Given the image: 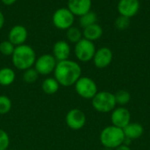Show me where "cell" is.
<instances>
[{
    "instance_id": "obj_18",
    "label": "cell",
    "mask_w": 150,
    "mask_h": 150,
    "mask_svg": "<svg viewBox=\"0 0 150 150\" xmlns=\"http://www.w3.org/2000/svg\"><path fill=\"white\" fill-rule=\"evenodd\" d=\"M16 78V73L10 67H3L0 69V86L8 87L11 85Z\"/></svg>"
},
{
    "instance_id": "obj_10",
    "label": "cell",
    "mask_w": 150,
    "mask_h": 150,
    "mask_svg": "<svg viewBox=\"0 0 150 150\" xmlns=\"http://www.w3.org/2000/svg\"><path fill=\"white\" fill-rule=\"evenodd\" d=\"M111 121L112 126L123 129L131 123V113L127 108H115L111 115Z\"/></svg>"
},
{
    "instance_id": "obj_9",
    "label": "cell",
    "mask_w": 150,
    "mask_h": 150,
    "mask_svg": "<svg viewBox=\"0 0 150 150\" xmlns=\"http://www.w3.org/2000/svg\"><path fill=\"white\" fill-rule=\"evenodd\" d=\"M66 124L71 130H80L86 124V116L84 112L79 109H72L66 115Z\"/></svg>"
},
{
    "instance_id": "obj_22",
    "label": "cell",
    "mask_w": 150,
    "mask_h": 150,
    "mask_svg": "<svg viewBox=\"0 0 150 150\" xmlns=\"http://www.w3.org/2000/svg\"><path fill=\"white\" fill-rule=\"evenodd\" d=\"M114 95H115L116 103L120 105H126L131 100V95L127 90H124V89L119 90L116 94H114Z\"/></svg>"
},
{
    "instance_id": "obj_11",
    "label": "cell",
    "mask_w": 150,
    "mask_h": 150,
    "mask_svg": "<svg viewBox=\"0 0 150 150\" xmlns=\"http://www.w3.org/2000/svg\"><path fill=\"white\" fill-rule=\"evenodd\" d=\"M112 57V51L107 47H102L96 50L92 60L97 68L104 69L111 65Z\"/></svg>"
},
{
    "instance_id": "obj_20",
    "label": "cell",
    "mask_w": 150,
    "mask_h": 150,
    "mask_svg": "<svg viewBox=\"0 0 150 150\" xmlns=\"http://www.w3.org/2000/svg\"><path fill=\"white\" fill-rule=\"evenodd\" d=\"M97 19H98V18H97L96 13L90 11L89 12H87L80 17L79 24L83 28H85L89 26H91V25L97 23Z\"/></svg>"
},
{
    "instance_id": "obj_4",
    "label": "cell",
    "mask_w": 150,
    "mask_h": 150,
    "mask_svg": "<svg viewBox=\"0 0 150 150\" xmlns=\"http://www.w3.org/2000/svg\"><path fill=\"white\" fill-rule=\"evenodd\" d=\"M91 104L97 111L107 113L113 111L117 103L114 94L108 91H100L91 99Z\"/></svg>"
},
{
    "instance_id": "obj_21",
    "label": "cell",
    "mask_w": 150,
    "mask_h": 150,
    "mask_svg": "<svg viewBox=\"0 0 150 150\" xmlns=\"http://www.w3.org/2000/svg\"><path fill=\"white\" fill-rule=\"evenodd\" d=\"M67 39L72 43H77L81 39H83V32L76 27H71L67 30L66 33Z\"/></svg>"
},
{
    "instance_id": "obj_28",
    "label": "cell",
    "mask_w": 150,
    "mask_h": 150,
    "mask_svg": "<svg viewBox=\"0 0 150 150\" xmlns=\"http://www.w3.org/2000/svg\"><path fill=\"white\" fill-rule=\"evenodd\" d=\"M4 4H5V5H11V4H13L17 0H0Z\"/></svg>"
},
{
    "instance_id": "obj_1",
    "label": "cell",
    "mask_w": 150,
    "mask_h": 150,
    "mask_svg": "<svg viewBox=\"0 0 150 150\" xmlns=\"http://www.w3.org/2000/svg\"><path fill=\"white\" fill-rule=\"evenodd\" d=\"M82 68L80 65L70 59L57 62L54 71V78L58 81L60 86L69 88L74 86L81 78Z\"/></svg>"
},
{
    "instance_id": "obj_17",
    "label": "cell",
    "mask_w": 150,
    "mask_h": 150,
    "mask_svg": "<svg viewBox=\"0 0 150 150\" xmlns=\"http://www.w3.org/2000/svg\"><path fill=\"white\" fill-rule=\"evenodd\" d=\"M103 34L102 27L98 24L95 23L91 26H89L83 30V36L84 39L89 40L91 42H94L98 40Z\"/></svg>"
},
{
    "instance_id": "obj_14",
    "label": "cell",
    "mask_w": 150,
    "mask_h": 150,
    "mask_svg": "<svg viewBox=\"0 0 150 150\" xmlns=\"http://www.w3.org/2000/svg\"><path fill=\"white\" fill-rule=\"evenodd\" d=\"M91 0H68V9L75 16H83L91 9Z\"/></svg>"
},
{
    "instance_id": "obj_27",
    "label": "cell",
    "mask_w": 150,
    "mask_h": 150,
    "mask_svg": "<svg viewBox=\"0 0 150 150\" xmlns=\"http://www.w3.org/2000/svg\"><path fill=\"white\" fill-rule=\"evenodd\" d=\"M10 146V137L8 133L0 129V150H7Z\"/></svg>"
},
{
    "instance_id": "obj_24",
    "label": "cell",
    "mask_w": 150,
    "mask_h": 150,
    "mask_svg": "<svg viewBox=\"0 0 150 150\" xmlns=\"http://www.w3.org/2000/svg\"><path fill=\"white\" fill-rule=\"evenodd\" d=\"M11 109V101L6 95H0V115L7 114Z\"/></svg>"
},
{
    "instance_id": "obj_15",
    "label": "cell",
    "mask_w": 150,
    "mask_h": 150,
    "mask_svg": "<svg viewBox=\"0 0 150 150\" xmlns=\"http://www.w3.org/2000/svg\"><path fill=\"white\" fill-rule=\"evenodd\" d=\"M71 49L69 44L65 41H58L53 46V56L57 62L69 59Z\"/></svg>"
},
{
    "instance_id": "obj_8",
    "label": "cell",
    "mask_w": 150,
    "mask_h": 150,
    "mask_svg": "<svg viewBox=\"0 0 150 150\" xmlns=\"http://www.w3.org/2000/svg\"><path fill=\"white\" fill-rule=\"evenodd\" d=\"M57 65L56 59L51 54H43L36 58L34 64V69L39 75H49L54 72Z\"/></svg>"
},
{
    "instance_id": "obj_23",
    "label": "cell",
    "mask_w": 150,
    "mask_h": 150,
    "mask_svg": "<svg viewBox=\"0 0 150 150\" xmlns=\"http://www.w3.org/2000/svg\"><path fill=\"white\" fill-rule=\"evenodd\" d=\"M39 78V73L34 68H29L25 71H24L23 73V80L26 83H34Z\"/></svg>"
},
{
    "instance_id": "obj_26",
    "label": "cell",
    "mask_w": 150,
    "mask_h": 150,
    "mask_svg": "<svg viewBox=\"0 0 150 150\" xmlns=\"http://www.w3.org/2000/svg\"><path fill=\"white\" fill-rule=\"evenodd\" d=\"M115 27L119 29V30H125L127 29L129 25H130V19L127 18L125 16H121L120 15L116 20H115Z\"/></svg>"
},
{
    "instance_id": "obj_7",
    "label": "cell",
    "mask_w": 150,
    "mask_h": 150,
    "mask_svg": "<svg viewBox=\"0 0 150 150\" xmlns=\"http://www.w3.org/2000/svg\"><path fill=\"white\" fill-rule=\"evenodd\" d=\"M52 21L56 28L68 30L74 24L75 15L68 8H60L54 12Z\"/></svg>"
},
{
    "instance_id": "obj_5",
    "label": "cell",
    "mask_w": 150,
    "mask_h": 150,
    "mask_svg": "<svg viewBox=\"0 0 150 150\" xmlns=\"http://www.w3.org/2000/svg\"><path fill=\"white\" fill-rule=\"evenodd\" d=\"M74 87L77 95L83 99H92L98 92L96 82L86 76H81Z\"/></svg>"
},
{
    "instance_id": "obj_30",
    "label": "cell",
    "mask_w": 150,
    "mask_h": 150,
    "mask_svg": "<svg viewBox=\"0 0 150 150\" xmlns=\"http://www.w3.org/2000/svg\"><path fill=\"white\" fill-rule=\"evenodd\" d=\"M115 150H131V149L129 148V146H126L123 144V145L118 147L117 149H115Z\"/></svg>"
},
{
    "instance_id": "obj_3",
    "label": "cell",
    "mask_w": 150,
    "mask_h": 150,
    "mask_svg": "<svg viewBox=\"0 0 150 150\" xmlns=\"http://www.w3.org/2000/svg\"><path fill=\"white\" fill-rule=\"evenodd\" d=\"M125 138L126 137L123 129L116 127L114 126L105 127L99 136L101 144L105 148L112 149H115L118 147L123 145Z\"/></svg>"
},
{
    "instance_id": "obj_29",
    "label": "cell",
    "mask_w": 150,
    "mask_h": 150,
    "mask_svg": "<svg viewBox=\"0 0 150 150\" xmlns=\"http://www.w3.org/2000/svg\"><path fill=\"white\" fill-rule=\"evenodd\" d=\"M4 16L3 12L0 11V29H2V27H4Z\"/></svg>"
},
{
    "instance_id": "obj_32",
    "label": "cell",
    "mask_w": 150,
    "mask_h": 150,
    "mask_svg": "<svg viewBox=\"0 0 150 150\" xmlns=\"http://www.w3.org/2000/svg\"><path fill=\"white\" fill-rule=\"evenodd\" d=\"M7 150H13V149H7Z\"/></svg>"
},
{
    "instance_id": "obj_6",
    "label": "cell",
    "mask_w": 150,
    "mask_h": 150,
    "mask_svg": "<svg viewBox=\"0 0 150 150\" xmlns=\"http://www.w3.org/2000/svg\"><path fill=\"white\" fill-rule=\"evenodd\" d=\"M96 50H97L93 42H91L84 38L81 39L77 43H76L74 48L76 57L79 61L84 63L93 59Z\"/></svg>"
},
{
    "instance_id": "obj_16",
    "label": "cell",
    "mask_w": 150,
    "mask_h": 150,
    "mask_svg": "<svg viewBox=\"0 0 150 150\" xmlns=\"http://www.w3.org/2000/svg\"><path fill=\"white\" fill-rule=\"evenodd\" d=\"M123 132L125 137L132 141L142 137L144 133V128L139 123H129L125 128H123Z\"/></svg>"
},
{
    "instance_id": "obj_12",
    "label": "cell",
    "mask_w": 150,
    "mask_h": 150,
    "mask_svg": "<svg viewBox=\"0 0 150 150\" xmlns=\"http://www.w3.org/2000/svg\"><path fill=\"white\" fill-rule=\"evenodd\" d=\"M120 15L127 18H132L135 16L140 10L139 0H120L117 5Z\"/></svg>"
},
{
    "instance_id": "obj_31",
    "label": "cell",
    "mask_w": 150,
    "mask_h": 150,
    "mask_svg": "<svg viewBox=\"0 0 150 150\" xmlns=\"http://www.w3.org/2000/svg\"><path fill=\"white\" fill-rule=\"evenodd\" d=\"M103 150H113V149H107V148H105V149H104Z\"/></svg>"
},
{
    "instance_id": "obj_25",
    "label": "cell",
    "mask_w": 150,
    "mask_h": 150,
    "mask_svg": "<svg viewBox=\"0 0 150 150\" xmlns=\"http://www.w3.org/2000/svg\"><path fill=\"white\" fill-rule=\"evenodd\" d=\"M15 50V46L8 40L3 41L0 43V53L4 56H11L13 54Z\"/></svg>"
},
{
    "instance_id": "obj_19",
    "label": "cell",
    "mask_w": 150,
    "mask_h": 150,
    "mask_svg": "<svg viewBox=\"0 0 150 150\" xmlns=\"http://www.w3.org/2000/svg\"><path fill=\"white\" fill-rule=\"evenodd\" d=\"M59 88H60V84L53 77L45 79L41 84V88H42L43 92L49 95H54L59 90Z\"/></svg>"
},
{
    "instance_id": "obj_13",
    "label": "cell",
    "mask_w": 150,
    "mask_h": 150,
    "mask_svg": "<svg viewBox=\"0 0 150 150\" xmlns=\"http://www.w3.org/2000/svg\"><path fill=\"white\" fill-rule=\"evenodd\" d=\"M28 37V32L24 26L16 25L9 32L8 40L15 46H19L25 44Z\"/></svg>"
},
{
    "instance_id": "obj_2",
    "label": "cell",
    "mask_w": 150,
    "mask_h": 150,
    "mask_svg": "<svg viewBox=\"0 0 150 150\" xmlns=\"http://www.w3.org/2000/svg\"><path fill=\"white\" fill-rule=\"evenodd\" d=\"M36 58L35 50L26 44L15 47L14 52L11 55L12 65L15 68L21 71L32 68L35 64Z\"/></svg>"
}]
</instances>
